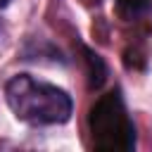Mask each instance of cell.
Listing matches in <instances>:
<instances>
[{
    "instance_id": "6da1fadb",
    "label": "cell",
    "mask_w": 152,
    "mask_h": 152,
    "mask_svg": "<svg viewBox=\"0 0 152 152\" xmlns=\"http://www.w3.org/2000/svg\"><path fill=\"white\" fill-rule=\"evenodd\" d=\"M2 95L12 114L28 126L66 124L74 112V100L64 88L31 74L10 76L2 86Z\"/></svg>"
},
{
    "instance_id": "7a4b0ae2",
    "label": "cell",
    "mask_w": 152,
    "mask_h": 152,
    "mask_svg": "<svg viewBox=\"0 0 152 152\" xmlns=\"http://www.w3.org/2000/svg\"><path fill=\"white\" fill-rule=\"evenodd\" d=\"M88 131H90V142L95 150H104V152L135 150L138 131L119 88L95 100V104L88 112Z\"/></svg>"
},
{
    "instance_id": "3957f363",
    "label": "cell",
    "mask_w": 152,
    "mask_h": 152,
    "mask_svg": "<svg viewBox=\"0 0 152 152\" xmlns=\"http://www.w3.org/2000/svg\"><path fill=\"white\" fill-rule=\"evenodd\" d=\"M114 5H116V14L124 21H135L152 12V0H114Z\"/></svg>"
},
{
    "instance_id": "277c9868",
    "label": "cell",
    "mask_w": 152,
    "mask_h": 152,
    "mask_svg": "<svg viewBox=\"0 0 152 152\" xmlns=\"http://www.w3.org/2000/svg\"><path fill=\"white\" fill-rule=\"evenodd\" d=\"M83 55H86V64H88V83H90V88H100L107 81L109 69H107L104 59L97 52H93L90 48H83Z\"/></svg>"
},
{
    "instance_id": "5b68a950",
    "label": "cell",
    "mask_w": 152,
    "mask_h": 152,
    "mask_svg": "<svg viewBox=\"0 0 152 152\" xmlns=\"http://www.w3.org/2000/svg\"><path fill=\"white\" fill-rule=\"evenodd\" d=\"M10 2H12V0H0V10H2V7H7Z\"/></svg>"
}]
</instances>
